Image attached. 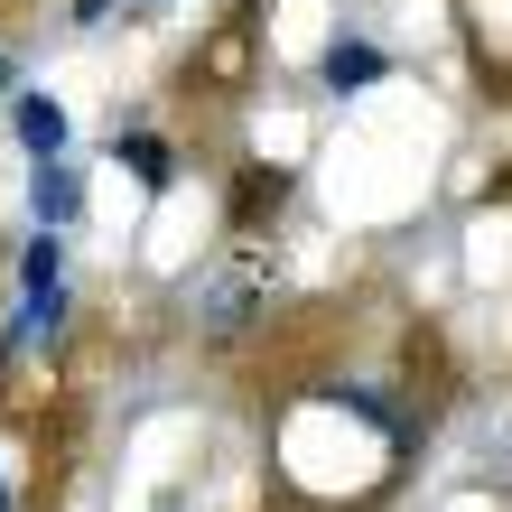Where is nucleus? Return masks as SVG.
Instances as JSON below:
<instances>
[{
    "instance_id": "3",
    "label": "nucleus",
    "mask_w": 512,
    "mask_h": 512,
    "mask_svg": "<svg viewBox=\"0 0 512 512\" xmlns=\"http://www.w3.org/2000/svg\"><path fill=\"white\" fill-rule=\"evenodd\" d=\"M66 336V280L56 289H19V317H10V336H0V364H28L38 345Z\"/></svg>"
},
{
    "instance_id": "10",
    "label": "nucleus",
    "mask_w": 512,
    "mask_h": 512,
    "mask_svg": "<svg viewBox=\"0 0 512 512\" xmlns=\"http://www.w3.org/2000/svg\"><path fill=\"white\" fill-rule=\"evenodd\" d=\"M112 10H131V0H75V10H66V19H75V28H103Z\"/></svg>"
},
{
    "instance_id": "11",
    "label": "nucleus",
    "mask_w": 512,
    "mask_h": 512,
    "mask_svg": "<svg viewBox=\"0 0 512 512\" xmlns=\"http://www.w3.org/2000/svg\"><path fill=\"white\" fill-rule=\"evenodd\" d=\"M10 84H19V66H10V56H0V94H10Z\"/></svg>"
},
{
    "instance_id": "7",
    "label": "nucleus",
    "mask_w": 512,
    "mask_h": 512,
    "mask_svg": "<svg viewBox=\"0 0 512 512\" xmlns=\"http://www.w3.org/2000/svg\"><path fill=\"white\" fill-rule=\"evenodd\" d=\"M112 159H122L149 196H168V187H177V159H168V140H159V131H112Z\"/></svg>"
},
{
    "instance_id": "13",
    "label": "nucleus",
    "mask_w": 512,
    "mask_h": 512,
    "mask_svg": "<svg viewBox=\"0 0 512 512\" xmlns=\"http://www.w3.org/2000/svg\"><path fill=\"white\" fill-rule=\"evenodd\" d=\"M0 512H10V475H0Z\"/></svg>"
},
{
    "instance_id": "1",
    "label": "nucleus",
    "mask_w": 512,
    "mask_h": 512,
    "mask_svg": "<svg viewBox=\"0 0 512 512\" xmlns=\"http://www.w3.org/2000/svg\"><path fill=\"white\" fill-rule=\"evenodd\" d=\"M270 289H280V270H270V252L243 233L233 252H215L196 270V336L205 345H243L252 326L270 317Z\"/></svg>"
},
{
    "instance_id": "4",
    "label": "nucleus",
    "mask_w": 512,
    "mask_h": 512,
    "mask_svg": "<svg viewBox=\"0 0 512 512\" xmlns=\"http://www.w3.org/2000/svg\"><path fill=\"white\" fill-rule=\"evenodd\" d=\"M382 75H391V56H382L373 38H345V28H336L326 56H317V84H326V94H373Z\"/></svg>"
},
{
    "instance_id": "6",
    "label": "nucleus",
    "mask_w": 512,
    "mask_h": 512,
    "mask_svg": "<svg viewBox=\"0 0 512 512\" xmlns=\"http://www.w3.org/2000/svg\"><path fill=\"white\" fill-rule=\"evenodd\" d=\"M10 131L28 149V168H38V159H66V103H56V94H10Z\"/></svg>"
},
{
    "instance_id": "9",
    "label": "nucleus",
    "mask_w": 512,
    "mask_h": 512,
    "mask_svg": "<svg viewBox=\"0 0 512 512\" xmlns=\"http://www.w3.org/2000/svg\"><path fill=\"white\" fill-rule=\"evenodd\" d=\"M66 280V243L56 233H28V252H19V289H56Z\"/></svg>"
},
{
    "instance_id": "12",
    "label": "nucleus",
    "mask_w": 512,
    "mask_h": 512,
    "mask_svg": "<svg viewBox=\"0 0 512 512\" xmlns=\"http://www.w3.org/2000/svg\"><path fill=\"white\" fill-rule=\"evenodd\" d=\"M131 10H140V19H159V10H168V0H131Z\"/></svg>"
},
{
    "instance_id": "8",
    "label": "nucleus",
    "mask_w": 512,
    "mask_h": 512,
    "mask_svg": "<svg viewBox=\"0 0 512 512\" xmlns=\"http://www.w3.org/2000/svg\"><path fill=\"white\" fill-rule=\"evenodd\" d=\"M280 196H289V168H243V187H233L224 224H233V233H252L261 215H280Z\"/></svg>"
},
{
    "instance_id": "2",
    "label": "nucleus",
    "mask_w": 512,
    "mask_h": 512,
    "mask_svg": "<svg viewBox=\"0 0 512 512\" xmlns=\"http://www.w3.org/2000/svg\"><path fill=\"white\" fill-rule=\"evenodd\" d=\"M261 75V10H233V19H215L205 38L187 47V66H177V94H205V103H233L243 84Z\"/></svg>"
},
{
    "instance_id": "5",
    "label": "nucleus",
    "mask_w": 512,
    "mask_h": 512,
    "mask_svg": "<svg viewBox=\"0 0 512 512\" xmlns=\"http://www.w3.org/2000/svg\"><path fill=\"white\" fill-rule=\"evenodd\" d=\"M28 215H38V233H66L84 215V177L66 159H38V168H28Z\"/></svg>"
}]
</instances>
